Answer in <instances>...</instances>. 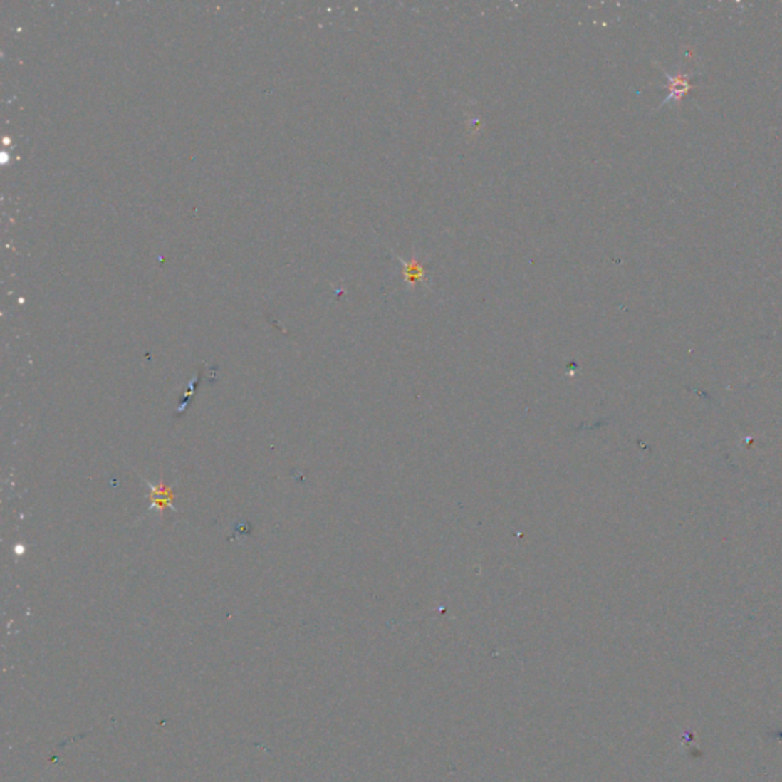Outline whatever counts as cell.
Masks as SVG:
<instances>
[{
  "label": "cell",
  "instance_id": "cell-1",
  "mask_svg": "<svg viewBox=\"0 0 782 782\" xmlns=\"http://www.w3.org/2000/svg\"><path fill=\"white\" fill-rule=\"evenodd\" d=\"M689 89H691V84H689V81H688V77H684V75L669 77L671 98H674V100H682L683 95L688 93Z\"/></svg>",
  "mask_w": 782,
  "mask_h": 782
},
{
  "label": "cell",
  "instance_id": "cell-2",
  "mask_svg": "<svg viewBox=\"0 0 782 782\" xmlns=\"http://www.w3.org/2000/svg\"><path fill=\"white\" fill-rule=\"evenodd\" d=\"M405 265V280L407 283L410 284V286H415V284L417 283V280H424V266L420 265V263L417 260H413V261H404Z\"/></svg>",
  "mask_w": 782,
  "mask_h": 782
}]
</instances>
